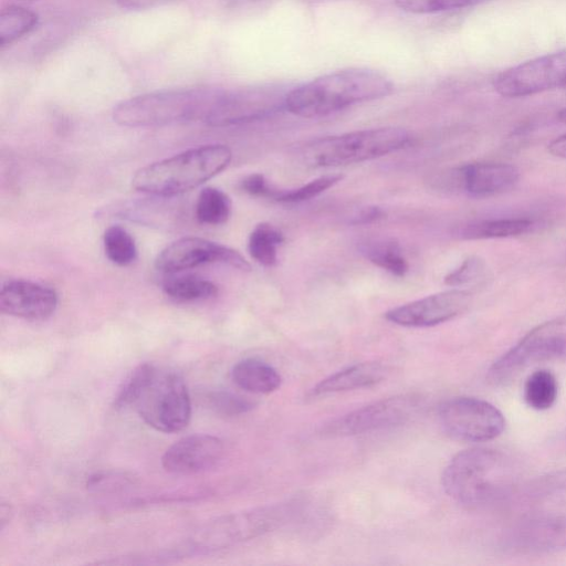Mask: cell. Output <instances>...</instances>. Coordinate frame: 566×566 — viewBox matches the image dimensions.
I'll return each instance as SVG.
<instances>
[{
	"label": "cell",
	"instance_id": "7402d4cb",
	"mask_svg": "<svg viewBox=\"0 0 566 566\" xmlns=\"http://www.w3.org/2000/svg\"><path fill=\"white\" fill-rule=\"evenodd\" d=\"M360 251L373 264L392 275L403 276L408 271V262L394 240H368L360 245Z\"/></svg>",
	"mask_w": 566,
	"mask_h": 566
},
{
	"label": "cell",
	"instance_id": "4316f807",
	"mask_svg": "<svg viewBox=\"0 0 566 566\" xmlns=\"http://www.w3.org/2000/svg\"><path fill=\"white\" fill-rule=\"evenodd\" d=\"M195 213L200 223L222 224L231 213L230 198L220 189L206 187L197 198Z\"/></svg>",
	"mask_w": 566,
	"mask_h": 566
},
{
	"label": "cell",
	"instance_id": "d6986e66",
	"mask_svg": "<svg viewBox=\"0 0 566 566\" xmlns=\"http://www.w3.org/2000/svg\"><path fill=\"white\" fill-rule=\"evenodd\" d=\"M388 373V367L381 363H358L322 379L313 387L311 394L313 396H324L370 387L381 382Z\"/></svg>",
	"mask_w": 566,
	"mask_h": 566
},
{
	"label": "cell",
	"instance_id": "e0dca14e",
	"mask_svg": "<svg viewBox=\"0 0 566 566\" xmlns=\"http://www.w3.org/2000/svg\"><path fill=\"white\" fill-rule=\"evenodd\" d=\"M520 180V170L507 163L482 161L461 166L451 172L449 182L474 198L506 192Z\"/></svg>",
	"mask_w": 566,
	"mask_h": 566
},
{
	"label": "cell",
	"instance_id": "836d02e7",
	"mask_svg": "<svg viewBox=\"0 0 566 566\" xmlns=\"http://www.w3.org/2000/svg\"><path fill=\"white\" fill-rule=\"evenodd\" d=\"M531 489L537 493L566 492V468L543 475Z\"/></svg>",
	"mask_w": 566,
	"mask_h": 566
},
{
	"label": "cell",
	"instance_id": "5bb4252c",
	"mask_svg": "<svg viewBox=\"0 0 566 566\" xmlns=\"http://www.w3.org/2000/svg\"><path fill=\"white\" fill-rule=\"evenodd\" d=\"M499 544L503 552L518 555L566 549V514L523 520L509 527Z\"/></svg>",
	"mask_w": 566,
	"mask_h": 566
},
{
	"label": "cell",
	"instance_id": "1f68e13d",
	"mask_svg": "<svg viewBox=\"0 0 566 566\" xmlns=\"http://www.w3.org/2000/svg\"><path fill=\"white\" fill-rule=\"evenodd\" d=\"M210 400L212 408L226 416L242 415L250 411L255 406L252 400L227 391L213 394Z\"/></svg>",
	"mask_w": 566,
	"mask_h": 566
},
{
	"label": "cell",
	"instance_id": "484cf974",
	"mask_svg": "<svg viewBox=\"0 0 566 566\" xmlns=\"http://www.w3.org/2000/svg\"><path fill=\"white\" fill-rule=\"evenodd\" d=\"M38 14L23 7L9 6L0 13V44L9 45L28 34L38 24Z\"/></svg>",
	"mask_w": 566,
	"mask_h": 566
},
{
	"label": "cell",
	"instance_id": "5b68a950",
	"mask_svg": "<svg viewBox=\"0 0 566 566\" xmlns=\"http://www.w3.org/2000/svg\"><path fill=\"white\" fill-rule=\"evenodd\" d=\"M218 92L180 88L138 95L116 105L113 118L127 127L161 126L195 119L203 122Z\"/></svg>",
	"mask_w": 566,
	"mask_h": 566
},
{
	"label": "cell",
	"instance_id": "83f0119b",
	"mask_svg": "<svg viewBox=\"0 0 566 566\" xmlns=\"http://www.w3.org/2000/svg\"><path fill=\"white\" fill-rule=\"evenodd\" d=\"M104 250L114 264L125 266L137 258V248L133 237L122 227L112 226L104 233Z\"/></svg>",
	"mask_w": 566,
	"mask_h": 566
},
{
	"label": "cell",
	"instance_id": "9a60e30c",
	"mask_svg": "<svg viewBox=\"0 0 566 566\" xmlns=\"http://www.w3.org/2000/svg\"><path fill=\"white\" fill-rule=\"evenodd\" d=\"M469 290L452 289L391 308L387 321L405 327H430L463 313L472 302Z\"/></svg>",
	"mask_w": 566,
	"mask_h": 566
},
{
	"label": "cell",
	"instance_id": "f546056e",
	"mask_svg": "<svg viewBox=\"0 0 566 566\" xmlns=\"http://www.w3.org/2000/svg\"><path fill=\"white\" fill-rule=\"evenodd\" d=\"M343 179L342 175H325L298 188L277 190L274 200L284 203H296L312 199Z\"/></svg>",
	"mask_w": 566,
	"mask_h": 566
},
{
	"label": "cell",
	"instance_id": "4fadbf2b",
	"mask_svg": "<svg viewBox=\"0 0 566 566\" xmlns=\"http://www.w3.org/2000/svg\"><path fill=\"white\" fill-rule=\"evenodd\" d=\"M220 263L241 271L251 269L235 250L197 237L181 238L163 249L156 258L157 270L177 273L202 264Z\"/></svg>",
	"mask_w": 566,
	"mask_h": 566
},
{
	"label": "cell",
	"instance_id": "cb8c5ba5",
	"mask_svg": "<svg viewBox=\"0 0 566 566\" xmlns=\"http://www.w3.org/2000/svg\"><path fill=\"white\" fill-rule=\"evenodd\" d=\"M557 395L558 382L551 370L538 369L527 377L524 385V399L532 409H549L555 403Z\"/></svg>",
	"mask_w": 566,
	"mask_h": 566
},
{
	"label": "cell",
	"instance_id": "ba28073f",
	"mask_svg": "<svg viewBox=\"0 0 566 566\" xmlns=\"http://www.w3.org/2000/svg\"><path fill=\"white\" fill-rule=\"evenodd\" d=\"M551 359L566 360V315L531 329L492 364L486 378L494 386H504L528 366Z\"/></svg>",
	"mask_w": 566,
	"mask_h": 566
},
{
	"label": "cell",
	"instance_id": "44dd1931",
	"mask_svg": "<svg viewBox=\"0 0 566 566\" xmlns=\"http://www.w3.org/2000/svg\"><path fill=\"white\" fill-rule=\"evenodd\" d=\"M532 226L528 218L483 219L463 226L459 235L465 240L511 238L526 233Z\"/></svg>",
	"mask_w": 566,
	"mask_h": 566
},
{
	"label": "cell",
	"instance_id": "9c48e42d",
	"mask_svg": "<svg viewBox=\"0 0 566 566\" xmlns=\"http://www.w3.org/2000/svg\"><path fill=\"white\" fill-rule=\"evenodd\" d=\"M421 406V397L403 394L374 401L326 422L324 437H350L400 426L411 419Z\"/></svg>",
	"mask_w": 566,
	"mask_h": 566
},
{
	"label": "cell",
	"instance_id": "ffe728a7",
	"mask_svg": "<svg viewBox=\"0 0 566 566\" xmlns=\"http://www.w3.org/2000/svg\"><path fill=\"white\" fill-rule=\"evenodd\" d=\"M231 378L239 388L259 395L271 394L282 384L280 373L270 364L256 358L238 361L231 369Z\"/></svg>",
	"mask_w": 566,
	"mask_h": 566
},
{
	"label": "cell",
	"instance_id": "6da1fadb",
	"mask_svg": "<svg viewBox=\"0 0 566 566\" xmlns=\"http://www.w3.org/2000/svg\"><path fill=\"white\" fill-rule=\"evenodd\" d=\"M115 408L134 407L153 429L174 433L185 429L191 417V401L179 374L145 363L124 380L114 399Z\"/></svg>",
	"mask_w": 566,
	"mask_h": 566
},
{
	"label": "cell",
	"instance_id": "d590c367",
	"mask_svg": "<svg viewBox=\"0 0 566 566\" xmlns=\"http://www.w3.org/2000/svg\"><path fill=\"white\" fill-rule=\"evenodd\" d=\"M169 0H116L119 7L129 10L149 9Z\"/></svg>",
	"mask_w": 566,
	"mask_h": 566
},
{
	"label": "cell",
	"instance_id": "ac0fdd59",
	"mask_svg": "<svg viewBox=\"0 0 566 566\" xmlns=\"http://www.w3.org/2000/svg\"><path fill=\"white\" fill-rule=\"evenodd\" d=\"M56 306L55 291L36 282L11 280L0 291V310L6 315L43 321L53 315Z\"/></svg>",
	"mask_w": 566,
	"mask_h": 566
},
{
	"label": "cell",
	"instance_id": "4dcf8cb0",
	"mask_svg": "<svg viewBox=\"0 0 566 566\" xmlns=\"http://www.w3.org/2000/svg\"><path fill=\"white\" fill-rule=\"evenodd\" d=\"M485 0H395L396 6L408 13L428 14L475 6Z\"/></svg>",
	"mask_w": 566,
	"mask_h": 566
},
{
	"label": "cell",
	"instance_id": "8992f818",
	"mask_svg": "<svg viewBox=\"0 0 566 566\" xmlns=\"http://www.w3.org/2000/svg\"><path fill=\"white\" fill-rule=\"evenodd\" d=\"M410 134L401 127H379L312 140L300 149L302 160L312 167H335L363 163L406 147Z\"/></svg>",
	"mask_w": 566,
	"mask_h": 566
},
{
	"label": "cell",
	"instance_id": "d6a6232c",
	"mask_svg": "<svg viewBox=\"0 0 566 566\" xmlns=\"http://www.w3.org/2000/svg\"><path fill=\"white\" fill-rule=\"evenodd\" d=\"M240 188L251 196L264 197L273 200L279 190L274 188L261 174H251L244 177L240 181Z\"/></svg>",
	"mask_w": 566,
	"mask_h": 566
},
{
	"label": "cell",
	"instance_id": "2e32d148",
	"mask_svg": "<svg viewBox=\"0 0 566 566\" xmlns=\"http://www.w3.org/2000/svg\"><path fill=\"white\" fill-rule=\"evenodd\" d=\"M223 455L224 444L220 438L197 433L171 444L161 458V465L169 473L190 475L212 469Z\"/></svg>",
	"mask_w": 566,
	"mask_h": 566
},
{
	"label": "cell",
	"instance_id": "603a6c76",
	"mask_svg": "<svg viewBox=\"0 0 566 566\" xmlns=\"http://www.w3.org/2000/svg\"><path fill=\"white\" fill-rule=\"evenodd\" d=\"M284 241L283 233L274 226L262 222L249 235L248 250L252 259L264 266L277 262V248Z\"/></svg>",
	"mask_w": 566,
	"mask_h": 566
},
{
	"label": "cell",
	"instance_id": "7c38bea8",
	"mask_svg": "<svg viewBox=\"0 0 566 566\" xmlns=\"http://www.w3.org/2000/svg\"><path fill=\"white\" fill-rule=\"evenodd\" d=\"M285 96L286 93L269 87L219 91L203 122L211 126H227L255 120L284 107Z\"/></svg>",
	"mask_w": 566,
	"mask_h": 566
},
{
	"label": "cell",
	"instance_id": "7a4b0ae2",
	"mask_svg": "<svg viewBox=\"0 0 566 566\" xmlns=\"http://www.w3.org/2000/svg\"><path fill=\"white\" fill-rule=\"evenodd\" d=\"M516 479V469L505 453L491 448H472L450 460L441 481L444 492L455 502L479 509L510 496Z\"/></svg>",
	"mask_w": 566,
	"mask_h": 566
},
{
	"label": "cell",
	"instance_id": "f35d334b",
	"mask_svg": "<svg viewBox=\"0 0 566 566\" xmlns=\"http://www.w3.org/2000/svg\"><path fill=\"white\" fill-rule=\"evenodd\" d=\"M566 87V86H565Z\"/></svg>",
	"mask_w": 566,
	"mask_h": 566
},
{
	"label": "cell",
	"instance_id": "8fae6325",
	"mask_svg": "<svg viewBox=\"0 0 566 566\" xmlns=\"http://www.w3.org/2000/svg\"><path fill=\"white\" fill-rule=\"evenodd\" d=\"M566 86V49L547 53L512 66L493 81L503 97L516 98Z\"/></svg>",
	"mask_w": 566,
	"mask_h": 566
},
{
	"label": "cell",
	"instance_id": "e575fe53",
	"mask_svg": "<svg viewBox=\"0 0 566 566\" xmlns=\"http://www.w3.org/2000/svg\"><path fill=\"white\" fill-rule=\"evenodd\" d=\"M384 216L385 212L379 207H367L360 210L352 222L355 224L370 223L384 218Z\"/></svg>",
	"mask_w": 566,
	"mask_h": 566
},
{
	"label": "cell",
	"instance_id": "30bf717a",
	"mask_svg": "<svg viewBox=\"0 0 566 566\" xmlns=\"http://www.w3.org/2000/svg\"><path fill=\"white\" fill-rule=\"evenodd\" d=\"M438 419L450 437L469 442L493 440L505 428V418L495 406L473 397L446 400L439 407Z\"/></svg>",
	"mask_w": 566,
	"mask_h": 566
},
{
	"label": "cell",
	"instance_id": "d4e9b609",
	"mask_svg": "<svg viewBox=\"0 0 566 566\" xmlns=\"http://www.w3.org/2000/svg\"><path fill=\"white\" fill-rule=\"evenodd\" d=\"M164 292L174 300L191 302L213 297L218 287L211 281L197 275H179L164 282Z\"/></svg>",
	"mask_w": 566,
	"mask_h": 566
},
{
	"label": "cell",
	"instance_id": "277c9868",
	"mask_svg": "<svg viewBox=\"0 0 566 566\" xmlns=\"http://www.w3.org/2000/svg\"><path fill=\"white\" fill-rule=\"evenodd\" d=\"M226 145H205L143 167L132 186L154 196L171 197L189 191L221 172L231 161Z\"/></svg>",
	"mask_w": 566,
	"mask_h": 566
},
{
	"label": "cell",
	"instance_id": "52a82bcc",
	"mask_svg": "<svg viewBox=\"0 0 566 566\" xmlns=\"http://www.w3.org/2000/svg\"><path fill=\"white\" fill-rule=\"evenodd\" d=\"M297 506L296 502H283L220 516L202 524L190 536L188 549L213 552L253 539L286 523Z\"/></svg>",
	"mask_w": 566,
	"mask_h": 566
},
{
	"label": "cell",
	"instance_id": "f1b7e54d",
	"mask_svg": "<svg viewBox=\"0 0 566 566\" xmlns=\"http://www.w3.org/2000/svg\"><path fill=\"white\" fill-rule=\"evenodd\" d=\"M488 276L486 262L478 255H471L444 276V284L452 287L476 285L483 283Z\"/></svg>",
	"mask_w": 566,
	"mask_h": 566
},
{
	"label": "cell",
	"instance_id": "74e56055",
	"mask_svg": "<svg viewBox=\"0 0 566 566\" xmlns=\"http://www.w3.org/2000/svg\"><path fill=\"white\" fill-rule=\"evenodd\" d=\"M557 118L559 122L566 123V107L558 112Z\"/></svg>",
	"mask_w": 566,
	"mask_h": 566
},
{
	"label": "cell",
	"instance_id": "8d00e7d4",
	"mask_svg": "<svg viewBox=\"0 0 566 566\" xmlns=\"http://www.w3.org/2000/svg\"><path fill=\"white\" fill-rule=\"evenodd\" d=\"M547 149L553 156L566 159V133L551 140Z\"/></svg>",
	"mask_w": 566,
	"mask_h": 566
},
{
	"label": "cell",
	"instance_id": "3957f363",
	"mask_svg": "<svg viewBox=\"0 0 566 566\" xmlns=\"http://www.w3.org/2000/svg\"><path fill=\"white\" fill-rule=\"evenodd\" d=\"M392 82L382 73L350 67L321 75L286 93L284 108L305 118L326 116L357 103L391 94Z\"/></svg>",
	"mask_w": 566,
	"mask_h": 566
}]
</instances>
